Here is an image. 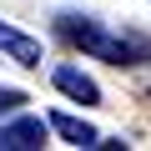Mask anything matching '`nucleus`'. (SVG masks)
<instances>
[{
    "label": "nucleus",
    "mask_w": 151,
    "mask_h": 151,
    "mask_svg": "<svg viewBox=\"0 0 151 151\" xmlns=\"http://www.w3.org/2000/svg\"><path fill=\"white\" fill-rule=\"evenodd\" d=\"M55 30L70 45H81V50H91L96 60H111V65H141V60H151V40H141V35H111L106 25L86 20V15H60Z\"/></svg>",
    "instance_id": "f257e3e1"
},
{
    "label": "nucleus",
    "mask_w": 151,
    "mask_h": 151,
    "mask_svg": "<svg viewBox=\"0 0 151 151\" xmlns=\"http://www.w3.org/2000/svg\"><path fill=\"white\" fill-rule=\"evenodd\" d=\"M0 50H5L15 65H40V40L35 35H25V30H15V25H5V20H0Z\"/></svg>",
    "instance_id": "f03ea898"
},
{
    "label": "nucleus",
    "mask_w": 151,
    "mask_h": 151,
    "mask_svg": "<svg viewBox=\"0 0 151 151\" xmlns=\"http://www.w3.org/2000/svg\"><path fill=\"white\" fill-rule=\"evenodd\" d=\"M35 146H45V121L25 116L15 126H0V151H35Z\"/></svg>",
    "instance_id": "7ed1b4c3"
},
{
    "label": "nucleus",
    "mask_w": 151,
    "mask_h": 151,
    "mask_svg": "<svg viewBox=\"0 0 151 151\" xmlns=\"http://www.w3.org/2000/svg\"><path fill=\"white\" fill-rule=\"evenodd\" d=\"M55 86H60L70 101H81V106H96V101H101L96 81H91V76H81L76 65H55Z\"/></svg>",
    "instance_id": "20e7f679"
},
{
    "label": "nucleus",
    "mask_w": 151,
    "mask_h": 151,
    "mask_svg": "<svg viewBox=\"0 0 151 151\" xmlns=\"http://www.w3.org/2000/svg\"><path fill=\"white\" fill-rule=\"evenodd\" d=\"M50 126H55V131H60L70 146H96V131H91L81 116H65V111H55V116H50Z\"/></svg>",
    "instance_id": "39448f33"
},
{
    "label": "nucleus",
    "mask_w": 151,
    "mask_h": 151,
    "mask_svg": "<svg viewBox=\"0 0 151 151\" xmlns=\"http://www.w3.org/2000/svg\"><path fill=\"white\" fill-rule=\"evenodd\" d=\"M25 106V91H15V86H0V116L5 111H20Z\"/></svg>",
    "instance_id": "423d86ee"
}]
</instances>
